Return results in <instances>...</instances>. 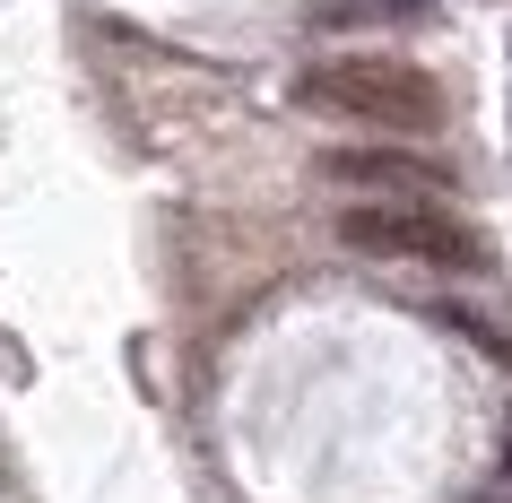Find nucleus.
Listing matches in <instances>:
<instances>
[{"mask_svg": "<svg viewBox=\"0 0 512 503\" xmlns=\"http://www.w3.org/2000/svg\"><path fill=\"white\" fill-rule=\"evenodd\" d=\"M296 105L330 113V122H374V131H434V122H443V87H434L417 61L339 53V61L296 70Z\"/></svg>", "mask_w": 512, "mask_h": 503, "instance_id": "nucleus-1", "label": "nucleus"}, {"mask_svg": "<svg viewBox=\"0 0 512 503\" xmlns=\"http://www.w3.org/2000/svg\"><path fill=\"white\" fill-rule=\"evenodd\" d=\"M382 9H400V18H417V9H434V0H382Z\"/></svg>", "mask_w": 512, "mask_h": 503, "instance_id": "nucleus-4", "label": "nucleus"}, {"mask_svg": "<svg viewBox=\"0 0 512 503\" xmlns=\"http://www.w3.org/2000/svg\"><path fill=\"white\" fill-rule=\"evenodd\" d=\"M322 174L348 183V191H374V200H417V191L452 183V165L408 157V148H339V157H322Z\"/></svg>", "mask_w": 512, "mask_h": 503, "instance_id": "nucleus-3", "label": "nucleus"}, {"mask_svg": "<svg viewBox=\"0 0 512 503\" xmlns=\"http://www.w3.org/2000/svg\"><path fill=\"white\" fill-rule=\"evenodd\" d=\"M504 469H512V434H504Z\"/></svg>", "mask_w": 512, "mask_h": 503, "instance_id": "nucleus-5", "label": "nucleus"}, {"mask_svg": "<svg viewBox=\"0 0 512 503\" xmlns=\"http://www.w3.org/2000/svg\"><path fill=\"white\" fill-rule=\"evenodd\" d=\"M339 243L348 252H374V261H434V269H486V243L460 226V217L426 209V200H356L339 217Z\"/></svg>", "mask_w": 512, "mask_h": 503, "instance_id": "nucleus-2", "label": "nucleus"}]
</instances>
